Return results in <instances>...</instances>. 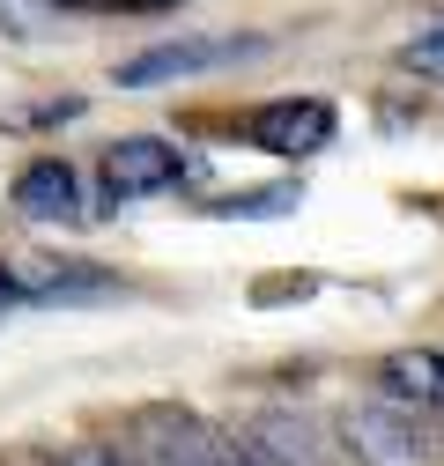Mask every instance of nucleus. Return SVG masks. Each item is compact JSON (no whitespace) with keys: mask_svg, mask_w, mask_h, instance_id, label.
I'll list each match as a JSON object with an SVG mask.
<instances>
[{"mask_svg":"<svg viewBox=\"0 0 444 466\" xmlns=\"http://www.w3.org/2000/svg\"><path fill=\"white\" fill-rule=\"evenodd\" d=\"M126 451H134V466H259L237 430H207L186 407H134Z\"/></svg>","mask_w":444,"mask_h":466,"instance_id":"nucleus-1","label":"nucleus"},{"mask_svg":"<svg viewBox=\"0 0 444 466\" xmlns=\"http://www.w3.org/2000/svg\"><path fill=\"white\" fill-rule=\"evenodd\" d=\"M341 437L363 466H437V437L422 422V407L393 400V392H370V400H348L341 415Z\"/></svg>","mask_w":444,"mask_h":466,"instance_id":"nucleus-2","label":"nucleus"},{"mask_svg":"<svg viewBox=\"0 0 444 466\" xmlns=\"http://www.w3.org/2000/svg\"><path fill=\"white\" fill-rule=\"evenodd\" d=\"M267 52V37H171V45H148L119 67V89H156V82H186V75H207V67H237Z\"/></svg>","mask_w":444,"mask_h":466,"instance_id":"nucleus-3","label":"nucleus"},{"mask_svg":"<svg viewBox=\"0 0 444 466\" xmlns=\"http://www.w3.org/2000/svg\"><path fill=\"white\" fill-rule=\"evenodd\" d=\"M245 134H252V148H267V156H318V148L333 141V104H326V96L259 104Z\"/></svg>","mask_w":444,"mask_h":466,"instance_id":"nucleus-4","label":"nucleus"},{"mask_svg":"<svg viewBox=\"0 0 444 466\" xmlns=\"http://www.w3.org/2000/svg\"><path fill=\"white\" fill-rule=\"evenodd\" d=\"M237 437L252 444L259 466H333V444L318 437V422L304 415V407H259Z\"/></svg>","mask_w":444,"mask_h":466,"instance_id":"nucleus-5","label":"nucleus"},{"mask_svg":"<svg viewBox=\"0 0 444 466\" xmlns=\"http://www.w3.org/2000/svg\"><path fill=\"white\" fill-rule=\"evenodd\" d=\"M178 178H186V156L171 141H156V134L111 141V156H104V193L111 200H141V193H163V186H178Z\"/></svg>","mask_w":444,"mask_h":466,"instance_id":"nucleus-6","label":"nucleus"},{"mask_svg":"<svg viewBox=\"0 0 444 466\" xmlns=\"http://www.w3.org/2000/svg\"><path fill=\"white\" fill-rule=\"evenodd\" d=\"M75 193H82V186H75V170H67L60 156H37V163L15 170V208H23L30 222H75V215H82Z\"/></svg>","mask_w":444,"mask_h":466,"instance_id":"nucleus-7","label":"nucleus"},{"mask_svg":"<svg viewBox=\"0 0 444 466\" xmlns=\"http://www.w3.org/2000/svg\"><path fill=\"white\" fill-rule=\"evenodd\" d=\"M378 392L422 407V415H444V348H400V356H385Z\"/></svg>","mask_w":444,"mask_h":466,"instance_id":"nucleus-8","label":"nucleus"},{"mask_svg":"<svg viewBox=\"0 0 444 466\" xmlns=\"http://www.w3.org/2000/svg\"><path fill=\"white\" fill-rule=\"evenodd\" d=\"M23 304H82V297H111V274L82 267V259H30L23 274Z\"/></svg>","mask_w":444,"mask_h":466,"instance_id":"nucleus-9","label":"nucleus"},{"mask_svg":"<svg viewBox=\"0 0 444 466\" xmlns=\"http://www.w3.org/2000/svg\"><path fill=\"white\" fill-rule=\"evenodd\" d=\"M297 200H304V186L289 178V186H259V193H237V200H215V215H237V222H282V215H297Z\"/></svg>","mask_w":444,"mask_h":466,"instance_id":"nucleus-10","label":"nucleus"},{"mask_svg":"<svg viewBox=\"0 0 444 466\" xmlns=\"http://www.w3.org/2000/svg\"><path fill=\"white\" fill-rule=\"evenodd\" d=\"M30 466H134V451H119V444H67V451H45Z\"/></svg>","mask_w":444,"mask_h":466,"instance_id":"nucleus-11","label":"nucleus"},{"mask_svg":"<svg viewBox=\"0 0 444 466\" xmlns=\"http://www.w3.org/2000/svg\"><path fill=\"white\" fill-rule=\"evenodd\" d=\"M400 67H408V75H429V82H444V30H429V37H408V45H400Z\"/></svg>","mask_w":444,"mask_h":466,"instance_id":"nucleus-12","label":"nucleus"},{"mask_svg":"<svg viewBox=\"0 0 444 466\" xmlns=\"http://www.w3.org/2000/svg\"><path fill=\"white\" fill-rule=\"evenodd\" d=\"M0 15H8L15 37H45V23H52V8H37V0H0Z\"/></svg>","mask_w":444,"mask_h":466,"instance_id":"nucleus-13","label":"nucleus"},{"mask_svg":"<svg viewBox=\"0 0 444 466\" xmlns=\"http://www.w3.org/2000/svg\"><path fill=\"white\" fill-rule=\"evenodd\" d=\"M15 304H23V281H15L8 267H0V311H15Z\"/></svg>","mask_w":444,"mask_h":466,"instance_id":"nucleus-14","label":"nucleus"}]
</instances>
